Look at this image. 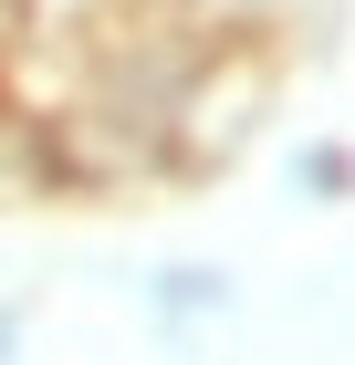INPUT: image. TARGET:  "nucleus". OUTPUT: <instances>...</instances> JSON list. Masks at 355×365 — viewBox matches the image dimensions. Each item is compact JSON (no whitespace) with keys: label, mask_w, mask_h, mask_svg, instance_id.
Returning <instances> with one entry per match:
<instances>
[{"label":"nucleus","mask_w":355,"mask_h":365,"mask_svg":"<svg viewBox=\"0 0 355 365\" xmlns=\"http://www.w3.org/2000/svg\"><path fill=\"white\" fill-rule=\"evenodd\" d=\"M146 324H157V334L230 324V272H209V261H167V272L146 282Z\"/></svg>","instance_id":"obj_1"},{"label":"nucleus","mask_w":355,"mask_h":365,"mask_svg":"<svg viewBox=\"0 0 355 365\" xmlns=\"http://www.w3.org/2000/svg\"><path fill=\"white\" fill-rule=\"evenodd\" d=\"M293 188H314V198L334 209V198H345V146H314V157L293 168Z\"/></svg>","instance_id":"obj_2"},{"label":"nucleus","mask_w":355,"mask_h":365,"mask_svg":"<svg viewBox=\"0 0 355 365\" xmlns=\"http://www.w3.org/2000/svg\"><path fill=\"white\" fill-rule=\"evenodd\" d=\"M11 344H21V313H11V303H0V365H11Z\"/></svg>","instance_id":"obj_3"}]
</instances>
